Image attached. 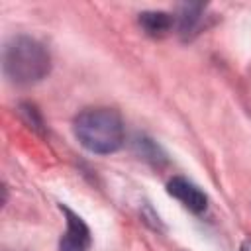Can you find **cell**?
<instances>
[{"label":"cell","instance_id":"6","mask_svg":"<svg viewBox=\"0 0 251 251\" xmlns=\"http://www.w3.org/2000/svg\"><path fill=\"white\" fill-rule=\"evenodd\" d=\"M176 18V33L182 39H192L196 33H200L202 22H204V6L202 4H182Z\"/></svg>","mask_w":251,"mask_h":251},{"label":"cell","instance_id":"1","mask_svg":"<svg viewBox=\"0 0 251 251\" xmlns=\"http://www.w3.org/2000/svg\"><path fill=\"white\" fill-rule=\"evenodd\" d=\"M73 133L78 143L96 155L116 153L126 139L124 120L114 108H84L73 120Z\"/></svg>","mask_w":251,"mask_h":251},{"label":"cell","instance_id":"3","mask_svg":"<svg viewBox=\"0 0 251 251\" xmlns=\"http://www.w3.org/2000/svg\"><path fill=\"white\" fill-rule=\"evenodd\" d=\"M59 210L67 222V229L59 239V251H90L92 235L86 222L65 204H59Z\"/></svg>","mask_w":251,"mask_h":251},{"label":"cell","instance_id":"2","mask_svg":"<svg viewBox=\"0 0 251 251\" xmlns=\"http://www.w3.org/2000/svg\"><path fill=\"white\" fill-rule=\"evenodd\" d=\"M2 71L18 86H29L43 80L51 71L47 47L29 35H14L2 53Z\"/></svg>","mask_w":251,"mask_h":251},{"label":"cell","instance_id":"7","mask_svg":"<svg viewBox=\"0 0 251 251\" xmlns=\"http://www.w3.org/2000/svg\"><path fill=\"white\" fill-rule=\"evenodd\" d=\"M20 112L25 118V122L29 124V127H33L35 131L43 133V118H41V114L37 112V108L33 104H27V102L25 104H20Z\"/></svg>","mask_w":251,"mask_h":251},{"label":"cell","instance_id":"8","mask_svg":"<svg viewBox=\"0 0 251 251\" xmlns=\"http://www.w3.org/2000/svg\"><path fill=\"white\" fill-rule=\"evenodd\" d=\"M239 251H251V239H245L239 247Z\"/></svg>","mask_w":251,"mask_h":251},{"label":"cell","instance_id":"4","mask_svg":"<svg viewBox=\"0 0 251 251\" xmlns=\"http://www.w3.org/2000/svg\"><path fill=\"white\" fill-rule=\"evenodd\" d=\"M167 192L194 214H202L208 208V196L204 194V190L184 176H173L167 182Z\"/></svg>","mask_w":251,"mask_h":251},{"label":"cell","instance_id":"5","mask_svg":"<svg viewBox=\"0 0 251 251\" xmlns=\"http://www.w3.org/2000/svg\"><path fill=\"white\" fill-rule=\"evenodd\" d=\"M141 29L151 35V37H165L169 35L175 27H176V18L175 14H169V12H163V10H147V12H141L139 18H137Z\"/></svg>","mask_w":251,"mask_h":251}]
</instances>
